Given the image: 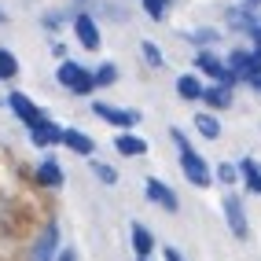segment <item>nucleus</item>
I'll return each instance as SVG.
<instances>
[{"instance_id":"obj_22","label":"nucleus","mask_w":261,"mask_h":261,"mask_svg":"<svg viewBox=\"0 0 261 261\" xmlns=\"http://www.w3.org/2000/svg\"><path fill=\"white\" fill-rule=\"evenodd\" d=\"M214 180L224 184V188H236L243 177H239V162H214Z\"/></svg>"},{"instance_id":"obj_18","label":"nucleus","mask_w":261,"mask_h":261,"mask_svg":"<svg viewBox=\"0 0 261 261\" xmlns=\"http://www.w3.org/2000/svg\"><path fill=\"white\" fill-rule=\"evenodd\" d=\"M239 177H243V184H247V191L250 195H257L261 199V162L257 159H239Z\"/></svg>"},{"instance_id":"obj_34","label":"nucleus","mask_w":261,"mask_h":261,"mask_svg":"<svg viewBox=\"0 0 261 261\" xmlns=\"http://www.w3.org/2000/svg\"><path fill=\"white\" fill-rule=\"evenodd\" d=\"M0 22H4V11H0Z\"/></svg>"},{"instance_id":"obj_8","label":"nucleus","mask_w":261,"mask_h":261,"mask_svg":"<svg viewBox=\"0 0 261 261\" xmlns=\"http://www.w3.org/2000/svg\"><path fill=\"white\" fill-rule=\"evenodd\" d=\"M70 26H74V37L81 41V48H85V51H99V44H103V33H99V26H96V19H92L89 11L74 15V19H70Z\"/></svg>"},{"instance_id":"obj_26","label":"nucleus","mask_w":261,"mask_h":261,"mask_svg":"<svg viewBox=\"0 0 261 261\" xmlns=\"http://www.w3.org/2000/svg\"><path fill=\"white\" fill-rule=\"evenodd\" d=\"M92 74H96V89H111L118 81V63H99Z\"/></svg>"},{"instance_id":"obj_33","label":"nucleus","mask_w":261,"mask_h":261,"mask_svg":"<svg viewBox=\"0 0 261 261\" xmlns=\"http://www.w3.org/2000/svg\"><path fill=\"white\" fill-rule=\"evenodd\" d=\"M136 261H151V257H136Z\"/></svg>"},{"instance_id":"obj_10","label":"nucleus","mask_w":261,"mask_h":261,"mask_svg":"<svg viewBox=\"0 0 261 261\" xmlns=\"http://www.w3.org/2000/svg\"><path fill=\"white\" fill-rule=\"evenodd\" d=\"M224 63H228L236 85H247L254 77V48H232L228 56H224Z\"/></svg>"},{"instance_id":"obj_9","label":"nucleus","mask_w":261,"mask_h":261,"mask_svg":"<svg viewBox=\"0 0 261 261\" xmlns=\"http://www.w3.org/2000/svg\"><path fill=\"white\" fill-rule=\"evenodd\" d=\"M56 254H59V224L48 221L37 236V243H33V250H30V261H56Z\"/></svg>"},{"instance_id":"obj_1","label":"nucleus","mask_w":261,"mask_h":261,"mask_svg":"<svg viewBox=\"0 0 261 261\" xmlns=\"http://www.w3.org/2000/svg\"><path fill=\"white\" fill-rule=\"evenodd\" d=\"M177 166H180L184 180H188L191 188H210V184H214V166L206 162L195 147H184V151H177Z\"/></svg>"},{"instance_id":"obj_4","label":"nucleus","mask_w":261,"mask_h":261,"mask_svg":"<svg viewBox=\"0 0 261 261\" xmlns=\"http://www.w3.org/2000/svg\"><path fill=\"white\" fill-rule=\"evenodd\" d=\"M221 210H224V224H228V232H232L236 239H250L247 206H243L239 195H232V188H228V195H221Z\"/></svg>"},{"instance_id":"obj_30","label":"nucleus","mask_w":261,"mask_h":261,"mask_svg":"<svg viewBox=\"0 0 261 261\" xmlns=\"http://www.w3.org/2000/svg\"><path fill=\"white\" fill-rule=\"evenodd\" d=\"M56 261H77V250L66 247V250H59V254H56Z\"/></svg>"},{"instance_id":"obj_20","label":"nucleus","mask_w":261,"mask_h":261,"mask_svg":"<svg viewBox=\"0 0 261 261\" xmlns=\"http://www.w3.org/2000/svg\"><path fill=\"white\" fill-rule=\"evenodd\" d=\"M37 184L41 188H59L63 184V166L56 159H41L37 162Z\"/></svg>"},{"instance_id":"obj_24","label":"nucleus","mask_w":261,"mask_h":261,"mask_svg":"<svg viewBox=\"0 0 261 261\" xmlns=\"http://www.w3.org/2000/svg\"><path fill=\"white\" fill-rule=\"evenodd\" d=\"M19 77V59L11 48H0V81H15Z\"/></svg>"},{"instance_id":"obj_13","label":"nucleus","mask_w":261,"mask_h":261,"mask_svg":"<svg viewBox=\"0 0 261 261\" xmlns=\"http://www.w3.org/2000/svg\"><path fill=\"white\" fill-rule=\"evenodd\" d=\"M30 140L37 147H56V144H63V125H56V121L44 114L37 125H30Z\"/></svg>"},{"instance_id":"obj_23","label":"nucleus","mask_w":261,"mask_h":261,"mask_svg":"<svg viewBox=\"0 0 261 261\" xmlns=\"http://www.w3.org/2000/svg\"><path fill=\"white\" fill-rule=\"evenodd\" d=\"M140 59L151 66V70H162V66H166V56H162V48L154 41H140Z\"/></svg>"},{"instance_id":"obj_12","label":"nucleus","mask_w":261,"mask_h":261,"mask_svg":"<svg viewBox=\"0 0 261 261\" xmlns=\"http://www.w3.org/2000/svg\"><path fill=\"white\" fill-rule=\"evenodd\" d=\"M147 140L144 136H136L133 129H118V136H114V151L121 154V159H144L147 154Z\"/></svg>"},{"instance_id":"obj_31","label":"nucleus","mask_w":261,"mask_h":261,"mask_svg":"<svg viewBox=\"0 0 261 261\" xmlns=\"http://www.w3.org/2000/svg\"><path fill=\"white\" fill-rule=\"evenodd\" d=\"M247 85H250V89H254V92H257V96H261V74H257V77H250V81H247Z\"/></svg>"},{"instance_id":"obj_7","label":"nucleus","mask_w":261,"mask_h":261,"mask_svg":"<svg viewBox=\"0 0 261 261\" xmlns=\"http://www.w3.org/2000/svg\"><path fill=\"white\" fill-rule=\"evenodd\" d=\"M144 195L159 206V210H166V214H177V210H180L177 191H173L166 180H159V177H147V180H144Z\"/></svg>"},{"instance_id":"obj_17","label":"nucleus","mask_w":261,"mask_h":261,"mask_svg":"<svg viewBox=\"0 0 261 261\" xmlns=\"http://www.w3.org/2000/svg\"><path fill=\"white\" fill-rule=\"evenodd\" d=\"M63 147H70L74 154H81V159H92L96 154V140L89 133H81V129H63Z\"/></svg>"},{"instance_id":"obj_32","label":"nucleus","mask_w":261,"mask_h":261,"mask_svg":"<svg viewBox=\"0 0 261 261\" xmlns=\"http://www.w3.org/2000/svg\"><path fill=\"white\" fill-rule=\"evenodd\" d=\"M247 4H254V8H261V0H247Z\"/></svg>"},{"instance_id":"obj_28","label":"nucleus","mask_w":261,"mask_h":261,"mask_svg":"<svg viewBox=\"0 0 261 261\" xmlns=\"http://www.w3.org/2000/svg\"><path fill=\"white\" fill-rule=\"evenodd\" d=\"M169 140H173V144H177V151H184V147H191V140H188V133H184V129H177V125H173V129H169Z\"/></svg>"},{"instance_id":"obj_5","label":"nucleus","mask_w":261,"mask_h":261,"mask_svg":"<svg viewBox=\"0 0 261 261\" xmlns=\"http://www.w3.org/2000/svg\"><path fill=\"white\" fill-rule=\"evenodd\" d=\"M92 114H96L99 121H107V125H114V129H136V125H140V111L114 107V103H103V99L92 103Z\"/></svg>"},{"instance_id":"obj_6","label":"nucleus","mask_w":261,"mask_h":261,"mask_svg":"<svg viewBox=\"0 0 261 261\" xmlns=\"http://www.w3.org/2000/svg\"><path fill=\"white\" fill-rule=\"evenodd\" d=\"M202 107H210V111H228L236 107V85H224V81H206V89H202Z\"/></svg>"},{"instance_id":"obj_16","label":"nucleus","mask_w":261,"mask_h":261,"mask_svg":"<svg viewBox=\"0 0 261 261\" xmlns=\"http://www.w3.org/2000/svg\"><path fill=\"white\" fill-rule=\"evenodd\" d=\"M129 243H133V254L136 257H151L154 254V236H151L147 224H140V221L129 224Z\"/></svg>"},{"instance_id":"obj_3","label":"nucleus","mask_w":261,"mask_h":261,"mask_svg":"<svg viewBox=\"0 0 261 261\" xmlns=\"http://www.w3.org/2000/svg\"><path fill=\"white\" fill-rule=\"evenodd\" d=\"M191 70H199L206 81H224V85H236L228 63H224V56H217L214 48H199L195 56H191Z\"/></svg>"},{"instance_id":"obj_11","label":"nucleus","mask_w":261,"mask_h":261,"mask_svg":"<svg viewBox=\"0 0 261 261\" xmlns=\"http://www.w3.org/2000/svg\"><path fill=\"white\" fill-rule=\"evenodd\" d=\"M8 107H11V114L19 118L26 129H30V125H37V121L44 118V111H41V107H37V103H33L26 92H11V96H8Z\"/></svg>"},{"instance_id":"obj_27","label":"nucleus","mask_w":261,"mask_h":261,"mask_svg":"<svg viewBox=\"0 0 261 261\" xmlns=\"http://www.w3.org/2000/svg\"><path fill=\"white\" fill-rule=\"evenodd\" d=\"M89 166H92V173H96V180H103L107 188H114V184H118V169H114V166H107V162H99V159H92Z\"/></svg>"},{"instance_id":"obj_19","label":"nucleus","mask_w":261,"mask_h":261,"mask_svg":"<svg viewBox=\"0 0 261 261\" xmlns=\"http://www.w3.org/2000/svg\"><path fill=\"white\" fill-rule=\"evenodd\" d=\"M195 133L202 136V140H221V118H217V111H199L195 114Z\"/></svg>"},{"instance_id":"obj_29","label":"nucleus","mask_w":261,"mask_h":261,"mask_svg":"<svg viewBox=\"0 0 261 261\" xmlns=\"http://www.w3.org/2000/svg\"><path fill=\"white\" fill-rule=\"evenodd\" d=\"M162 261H188V257H184L180 247H173V243H169V247H162Z\"/></svg>"},{"instance_id":"obj_2","label":"nucleus","mask_w":261,"mask_h":261,"mask_svg":"<svg viewBox=\"0 0 261 261\" xmlns=\"http://www.w3.org/2000/svg\"><path fill=\"white\" fill-rule=\"evenodd\" d=\"M56 77H59L63 89H66V92H74V96H89V92L96 89V74L89 70V66L74 63V59H63V63H59V70H56Z\"/></svg>"},{"instance_id":"obj_15","label":"nucleus","mask_w":261,"mask_h":261,"mask_svg":"<svg viewBox=\"0 0 261 261\" xmlns=\"http://www.w3.org/2000/svg\"><path fill=\"white\" fill-rule=\"evenodd\" d=\"M202 89H206V81H202L199 70H188V74L177 77V96H180L184 103H199V99H202Z\"/></svg>"},{"instance_id":"obj_21","label":"nucleus","mask_w":261,"mask_h":261,"mask_svg":"<svg viewBox=\"0 0 261 261\" xmlns=\"http://www.w3.org/2000/svg\"><path fill=\"white\" fill-rule=\"evenodd\" d=\"M184 37H188V41H195L199 48H217L224 33H221L217 26H195V30H188Z\"/></svg>"},{"instance_id":"obj_14","label":"nucleus","mask_w":261,"mask_h":261,"mask_svg":"<svg viewBox=\"0 0 261 261\" xmlns=\"http://www.w3.org/2000/svg\"><path fill=\"white\" fill-rule=\"evenodd\" d=\"M254 22H261V19H257V8H254V4H247V0H243V4L228 8V30H236V33H243V37H247Z\"/></svg>"},{"instance_id":"obj_25","label":"nucleus","mask_w":261,"mask_h":261,"mask_svg":"<svg viewBox=\"0 0 261 261\" xmlns=\"http://www.w3.org/2000/svg\"><path fill=\"white\" fill-rule=\"evenodd\" d=\"M140 8L151 22H166V15H169V0H140Z\"/></svg>"}]
</instances>
